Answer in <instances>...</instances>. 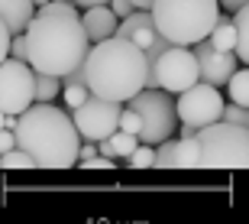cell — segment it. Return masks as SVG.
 Segmentation results:
<instances>
[{"label":"cell","mask_w":249,"mask_h":224,"mask_svg":"<svg viewBox=\"0 0 249 224\" xmlns=\"http://www.w3.org/2000/svg\"><path fill=\"white\" fill-rule=\"evenodd\" d=\"M204 146V169H246L249 166V130L230 121H217L197 130Z\"/></svg>","instance_id":"obj_5"},{"label":"cell","mask_w":249,"mask_h":224,"mask_svg":"<svg viewBox=\"0 0 249 224\" xmlns=\"http://www.w3.org/2000/svg\"><path fill=\"white\" fill-rule=\"evenodd\" d=\"M223 107L227 104H223L217 84H211V81H197L188 91L178 94V117H181L185 127H194V130L223 121Z\"/></svg>","instance_id":"obj_9"},{"label":"cell","mask_w":249,"mask_h":224,"mask_svg":"<svg viewBox=\"0 0 249 224\" xmlns=\"http://www.w3.org/2000/svg\"><path fill=\"white\" fill-rule=\"evenodd\" d=\"M194 52H197V62H201V78L204 81L223 88V84L233 78V72H236V59H240L236 52H223V49L213 46L211 39L194 42Z\"/></svg>","instance_id":"obj_11"},{"label":"cell","mask_w":249,"mask_h":224,"mask_svg":"<svg viewBox=\"0 0 249 224\" xmlns=\"http://www.w3.org/2000/svg\"><path fill=\"white\" fill-rule=\"evenodd\" d=\"M29 39V65L36 72L46 75H65L78 72V68L88 62V52H91V36L84 29V20L78 17V7L74 3H46L39 7V13L33 17L26 29Z\"/></svg>","instance_id":"obj_1"},{"label":"cell","mask_w":249,"mask_h":224,"mask_svg":"<svg viewBox=\"0 0 249 224\" xmlns=\"http://www.w3.org/2000/svg\"><path fill=\"white\" fill-rule=\"evenodd\" d=\"M110 7H113V13H117L120 20H126L129 13L136 10V3H133V0H110Z\"/></svg>","instance_id":"obj_29"},{"label":"cell","mask_w":249,"mask_h":224,"mask_svg":"<svg viewBox=\"0 0 249 224\" xmlns=\"http://www.w3.org/2000/svg\"><path fill=\"white\" fill-rule=\"evenodd\" d=\"M152 20L172 46H194L213 33L220 20V0H156Z\"/></svg>","instance_id":"obj_4"},{"label":"cell","mask_w":249,"mask_h":224,"mask_svg":"<svg viewBox=\"0 0 249 224\" xmlns=\"http://www.w3.org/2000/svg\"><path fill=\"white\" fill-rule=\"evenodd\" d=\"M126 163L133 169H152V166H156V146H152V143H139L136 153H133Z\"/></svg>","instance_id":"obj_23"},{"label":"cell","mask_w":249,"mask_h":224,"mask_svg":"<svg viewBox=\"0 0 249 224\" xmlns=\"http://www.w3.org/2000/svg\"><path fill=\"white\" fill-rule=\"evenodd\" d=\"M120 130H126V133H142V117H139V111L136 107H123V117H120Z\"/></svg>","instance_id":"obj_25"},{"label":"cell","mask_w":249,"mask_h":224,"mask_svg":"<svg viewBox=\"0 0 249 224\" xmlns=\"http://www.w3.org/2000/svg\"><path fill=\"white\" fill-rule=\"evenodd\" d=\"M207 39H211L217 49H223V52H236V20L233 17H220L217 26H213V33Z\"/></svg>","instance_id":"obj_15"},{"label":"cell","mask_w":249,"mask_h":224,"mask_svg":"<svg viewBox=\"0 0 249 224\" xmlns=\"http://www.w3.org/2000/svg\"><path fill=\"white\" fill-rule=\"evenodd\" d=\"M36 7H39L36 0H0V20L7 23V29L13 36H19V33L29 29L33 17L39 13Z\"/></svg>","instance_id":"obj_13"},{"label":"cell","mask_w":249,"mask_h":224,"mask_svg":"<svg viewBox=\"0 0 249 224\" xmlns=\"http://www.w3.org/2000/svg\"><path fill=\"white\" fill-rule=\"evenodd\" d=\"M139 143H142V140H139L136 133H126V130H117V133L110 137V149H113V156H123V159L133 156Z\"/></svg>","instance_id":"obj_19"},{"label":"cell","mask_w":249,"mask_h":224,"mask_svg":"<svg viewBox=\"0 0 249 224\" xmlns=\"http://www.w3.org/2000/svg\"><path fill=\"white\" fill-rule=\"evenodd\" d=\"M149 52L136 46L133 39L110 36L104 42H94L84 62V81L97 98L107 101H133L142 88H149Z\"/></svg>","instance_id":"obj_2"},{"label":"cell","mask_w":249,"mask_h":224,"mask_svg":"<svg viewBox=\"0 0 249 224\" xmlns=\"http://www.w3.org/2000/svg\"><path fill=\"white\" fill-rule=\"evenodd\" d=\"M223 121H230V123H236V127H246L249 130V107L246 104H227L223 107Z\"/></svg>","instance_id":"obj_24"},{"label":"cell","mask_w":249,"mask_h":224,"mask_svg":"<svg viewBox=\"0 0 249 224\" xmlns=\"http://www.w3.org/2000/svg\"><path fill=\"white\" fill-rule=\"evenodd\" d=\"M249 0H220V7L227 10V13H236V10H243Z\"/></svg>","instance_id":"obj_30"},{"label":"cell","mask_w":249,"mask_h":224,"mask_svg":"<svg viewBox=\"0 0 249 224\" xmlns=\"http://www.w3.org/2000/svg\"><path fill=\"white\" fill-rule=\"evenodd\" d=\"M178 169H204V146L197 133H181V140H178Z\"/></svg>","instance_id":"obj_14"},{"label":"cell","mask_w":249,"mask_h":224,"mask_svg":"<svg viewBox=\"0 0 249 224\" xmlns=\"http://www.w3.org/2000/svg\"><path fill=\"white\" fill-rule=\"evenodd\" d=\"M0 166L3 169H33L36 159L29 156L23 146H17V149H10V153H0Z\"/></svg>","instance_id":"obj_21"},{"label":"cell","mask_w":249,"mask_h":224,"mask_svg":"<svg viewBox=\"0 0 249 224\" xmlns=\"http://www.w3.org/2000/svg\"><path fill=\"white\" fill-rule=\"evenodd\" d=\"M36 3H39V7H46V3H52V0H36Z\"/></svg>","instance_id":"obj_33"},{"label":"cell","mask_w":249,"mask_h":224,"mask_svg":"<svg viewBox=\"0 0 249 224\" xmlns=\"http://www.w3.org/2000/svg\"><path fill=\"white\" fill-rule=\"evenodd\" d=\"M156 169H178V140H165L156 149Z\"/></svg>","instance_id":"obj_22"},{"label":"cell","mask_w":249,"mask_h":224,"mask_svg":"<svg viewBox=\"0 0 249 224\" xmlns=\"http://www.w3.org/2000/svg\"><path fill=\"white\" fill-rule=\"evenodd\" d=\"M36 81L39 72L26 59H3L0 65V111L3 114H23L36 104Z\"/></svg>","instance_id":"obj_8"},{"label":"cell","mask_w":249,"mask_h":224,"mask_svg":"<svg viewBox=\"0 0 249 224\" xmlns=\"http://www.w3.org/2000/svg\"><path fill=\"white\" fill-rule=\"evenodd\" d=\"M91 88H88V81H71V84H65V91H62V98H65V104L71 107V111H78L88 98H91Z\"/></svg>","instance_id":"obj_20"},{"label":"cell","mask_w":249,"mask_h":224,"mask_svg":"<svg viewBox=\"0 0 249 224\" xmlns=\"http://www.w3.org/2000/svg\"><path fill=\"white\" fill-rule=\"evenodd\" d=\"M78 166H81V169H113L117 163H113V156H104V153H97V156H91V159H81Z\"/></svg>","instance_id":"obj_26"},{"label":"cell","mask_w":249,"mask_h":224,"mask_svg":"<svg viewBox=\"0 0 249 224\" xmlns=\"http://www.w3.org/2000/svg\"><path fill=\"white\" fill-rule=\"evenodd\" d=\"M19 140H17V130H10V127H3L0 130V153H10V149H17Z\"/></svg>","instance_id":"obj_28"},{"label":"cell","mask_w":249,"mask_h":224,"mask_svg":"<svg viewBox=\"0 0 249 224\" xmlns=\"http://www.w3.org/2000/svg\"><path fill=\"white\" fill-rule=\"evenodd\" d=\"M84 20V29H88V36L91 42H104V39L117 36V26H120V17L113 13L110 3H101V7H88L81 13Z\"/></svg>","instance_id":"obj_12"},{"label":"cell","mask_w":249,"mask_h":224,"mask_svg":"<svg viewBox=\"0 0 249 224\" xmlns=\"http://www.w3.org/2000/svg\"><path fill=\"white\" fill-rule=\"evenodd\" d=\"M71 114H74V123H78V130H81L84 140L101 143V140H107V137H113V133L120 130L123 107H120V101H107V98L91 94V98Z\"/></svg>","instance_id":"obj_10"},{"label":"cell","mask_w":249,"mask_h":224,"mask_svg":"<svg viewBox=\"0 0 249 224\" xmlns=\"http://www.w3.org/2000/svg\"><path fill=\"white\" fill-rule=\"evenodd\" d=\"M233 20H236V56H240V62L249 65V3L236 10Z\"/></svg>","instance_id":"obj_17"},{"label":"cell","mask_w":249,"mask_h":224,"mask_svg":"<svg viewBox=\"0 0 249 224\" xmlns=\"http://www.w3.org/2000/svg\"><path fill=\"white\" fill-rule=\"evenodd\" d=\"M197 81H204V78L194 46H168L159 59H152L149 88H165L168 94H181Z\"/></svg>","instance_id":"obj_7"},{"label":"cell","mask_w":249,"mask_h":224,"mask_svg":"<svg viewBox=\"0 0 249 224\" xmlns=\"http://www.w3.org/2000/svg\"><path fill=\"white\" fill-rule=\"evenodd\" d=\"M17 140L36 159L39 169H71L81 163V130L74 114L55 104H33L19 114Z\"/></svg>","instance_id":"obj_3"},{"label":"cell","mask_w":249,"mask_h":224,"mask_svg":"<svg viewBox=\"0 0 249 224\" xmlns=\"http://www.w3.org/2000/svg\"><path fill=\"white\" fill-rule=\"evenodd\" d=\"M227 91H230L233 104H246L249 107V68H236L233 78L227 81Z\"/></svg>","instance_id":"obj_18"},{"label":"cell","mask_w":249,"mask_h":224,"mask_svg":"<svg viewBox=\"0 0 249 224\" xmlns=\"http://www.w3.org/2000/svg\"><path fill=\"white\" fill-rule=\"evenodd\" d=\"M81 10H88V7H101V3H110V0H74Z\"/></svg>","instance_id":"obj_31"},{"label":"cell","mask_w":249,"mask_h":224,"mask_svg":"<svg viewBox=\"0 0 249 224\" xmlns=\"http://www.w3.org/2000/svg\"><path fill=\"white\" fill-rule=\"evenodd\" d=\"M133 3H136V10H152L156 0H133Z\"/></svg>","instance_id":"obj_32"},{"label":"cell","mask_w":249,"mask_h":224,"mask_svg":"<svg viewBox=\"0 0 249 224\" xmlns=\"http://www.w3.org/2000/svg\"><path fill=\"white\" fill-rule=\"evenodd\" d=\"M10 56H13V59H26V62H29V39H26V33L13 36V49H10Z\"/></svg>","instance_id":"obj_27"},{"label":"cell","mask_w":249,"mask_h":224,"mask_svg":"<svg viewBox=\"0 0 249 224\" xmlns=\"http://www.w3.org/2000/svg\"><path fill=\"white\" fill-rule=\"evenodd\" d=\"M129 107H136L139 117H142V133L139 140L142 143H165L172 140V133L178 130V101L168 98L165 88H142V91L129 101Z\"/></svg>","instance_id":"obj_6"},{"label":"cell","mask_w":249,"mask_h":224,"mask_svg":"<svg viewBox=\"0 0 249 224\" xmlns=\"http://www.w3.org/2000/svg\"><path fill=\"white\" fill-rule=\"evenodd\" d=\"M62 91H65V84H62V78H58V75L39 72V81H36V104H52Z\"/></svg>","instance_id":"obj_16"}]
</instances>
